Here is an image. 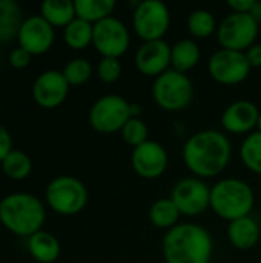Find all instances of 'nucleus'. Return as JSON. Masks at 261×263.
<instances>
[{"instance_id":"nucleus-13","label":"nucleus","mask_w":261,"mask_h":263,"mask_svg":"<svg viewBox=\"0 0 261 263\" xmlns=\"http://www.w3.org/2000/svg\"><path fill=\"white\" fill-rule=\"evenodd\" d=\"M131 163L137 176L152 180L160 177L166 171L168 153L158 142L148 140L143 145L134 148Z\"/></svg>"},{"instance_id":"nucleus-8","label":"nucleus","mask_w":261,"mask_h":263,"mask_svg":"<svg viewBox=\"0 0 261 263\" xmlns=\"http://www.w3.org/2000/svg\"><path fill=\"white\" fill-rule=\"evenodd\" d=\"M258 23L251 14H229L217 29V39L223 49L246 52L255 42Z\"/></svg>"},{"instance_id":"nucleus-1","label":"nucleus","mask_w":261,"mask_h":263,"mask_svg":"<svg viewBox=\"0 0 261 263\" xmlns=\"http://www.w3.org/2000/svg\"><path fill=\"white\" fill-rule=\"evenodd\" d=\"M229 139L215 129H205L195 133L183 146L185 165L197 177L218 176L231 160Z\"/></svg>"},{"instance_id":"nucleus-3","label":"nucleus","mask_w":261,"mask_h":263,"mask_svg":"<svg viewBox=\"0 0 261 263\" xmlns=\"http://www.w3.org/2000/svg\"><path fill=\"white\" fill-rule=\"evenodd\" d=\"M45 219V206L32 194L14 193L0 202V222L14 234L31 237L40 231Z\"/></svg>"},{"instance_id":"nucleus-11","label":"nucleus","mask_w":261,"mask_h":263,"mask_svg":"<svg viewBox=\"0 0 261 263\" xmlns=\"http://www.w3.org/2000/svg\"><path fill=\"white\" fill-rule=\"evenodd\" d=\"M208 69L215 82L222 85H237L248 79L251 65L245 52L222 48L211 55Z\"/></svg>"},{"instance_id":"nucleus-4","label":"nucleus","mask_w":261,"mask_h":263,"mask_svg":"<svg viewBox=\"0 0 261 263\" xmlns=\"http://www.w3.org/2000/svg\"><path fill=\"white\" fill-rule=\"evenodd\" d=\"M254 191L238 179H223L211 190V208L225 220H237L251 214L254 208Z\"/></svg>"},{"instance_id":"nucleus-10","label":"nucleus","mask_w":261,"mask_h":263,"mask_svg":"<svg viewBox=\"0 0 261 263\" xmlns=\"http://www.w3.org/2000/svg\"><path fill=\"white\" fill-rule=\"evenodd\" d=\"M129 42V31L122 20L106 17L94 23L92 45L103 57L118 59L128 51Z\"/></svg>"},{"instance_id":"nucleus-5","label":"nucleus","mask_w":261,"mask_h":263,"mask_svg":"<svg viewBox=\"0 0 261 263\" xmlns=\"http://www.w3.org/2000/svg\"><path fill=\"white\" fill-rule=\"evenodd\" d=\"M140 108L131 105L125 97L117 94H108L100 97L89 111L91 126L102 134H112L122 131L126 122L132 117H138Z\"/></svg>"},{"instance_id":"nucleus-19","label":"nucleus","mask_w":261,"mask_h":263,"mask_svg":"<svg viewBox=\"0 0 261 263\" xmlns=\"http://www.w3.org/2000/svg\"><path fill=\"white\" fill-rule=\"evenodd\" d=\"M23 22V11L15 0H0V43L18 37Z\"/></svg>"},{"instance_id":"nucleus-16","label":"nucleus","mask_w":261,"mask_h":263,"mask_svg":"<svg viewBox=\"0 0 261 263\" xmlns=\"http://www.w3.org/2000/svg\"><path fill=\"white\" fill-rule=\"evenodd\" d=\"M171 46L165 40L145 42L135 54L137 69L148 77H158L171 65Z\"/></svg>"},{"instance_id":"nucleus-35","label":"nucleus","mask_w":261,"mask_h":263,"mask_svg":"<svg viewBox=\"0 0 261 263\" xmlns=\"http://www.w3.org/2000/svg\"><path fill=\"white\" fill-rule=\"evenodd\" d=\"M246 59L251 65V68H260L261 66V45H252L246 52Z\"/></svg>"},{"instance_id":"nucleus-37","label":"nucleus","mask_w":261,"mask_h":263,"mask_svg":"<svg viewBox=\"0 0 261 263\" xmlns=\"http://www.w3.org/2000/svg\"><path fill=\"white\" fill-rule=\"evenodd\" d=\"M257 128H258V133H261V112L258 116V122H257Z\"/></svg>"},{"instance_id":"nucleus-31","label":"nucleus","mask_w":261,"mask_h":263,"mask_svg":"<svg viewBox=\"0 0 261 263\" xmlns=\"http://www.w3.org/2000/svg\"><path fill=\"white\" fill-rule=\"evenodd\" d=\"M122 63L118 59H111V57H103L97 66V74L98 79L105 83H114L120 79L122 76Z\"/></svg>"},{"instance_id":"nucleus-29","label":"nucleus","mask_w":261,"mask_h":263,"mask_svg":"<svg viewBox=\"0 0 261 263\" xmlns=\"http://www.w3.org/2000/svg\"><path fill=\"white\" fill-rule=\"evenodd\" d=\"M62 72H63L68 85L77 86V85H83L85 82L89 80V77L92 74V66L86 59H74L66 63V66L63 68Z\"/></svg>"},{"instance_id":"nucleus-33","label":"nucleus","mask_w":261,"mask_h":263,"mask_svg":"<svg viewBox=\"0 0 261 263\" xmlns=\"http://www.w3.org/2000/svg\"><path fill=\"white\" fill-rule=\"evenodd\" d=\"M11 146H12L11 136H9L8 129H6L5 126L0 125V165H2V162L5 160V157L12 151Z\"/></svg>"},{"instance_id":"nucleus-34","label":"nucleus","mask_w":261,"mask_h":263,"mask_svg":"<svg viewBox=\"0 0 261 263\" xmlns=\"http://www.w3.org/2000/svg\"><path fill=\"white\" fill-rule=\"evenodd\" d=\"M255 3H257L255 0H229L228 2L229 8L238 14H251Z\"/></svg>"},{"instance_id":"nucleus-15","label":"nucleus","mask_w":261,"mask_h":263,"mask_svg":"<svg viewBox=\"0 0 261 263\" xmlns=\"http://www.w3.org/2000/svg\"><path fill=\"white\" fill-rule=\"evenodd\" d=\"M20 48L26 49L31 55L46 52L54 43V26H51L42 15L26 18L18 32Z\"/></svg>"},{"instance_id":"nucleus-36","label":"nucleus","mask_w":261,"mask_h":263,"mask_svg":"<svg viewBox=\"0 0 261 263\" xmlns=\"http://www.w3.org/2000/svg\"><path fill=\"white\" fill-rule=\"evenodd\" d=\"M251 15H252V17L257 20V23L260 25L261 23V2H257V3H255V6H254V9H252Z\"/></svg>"},{"instance_id":"nucleus-22","label":"nucleus","mask_w":261,"mask_h":263,"mask_svg":"<svg viewBox=\"0 0 261 263\" xmlns=\"http://www.w3.org/2000/svg\"><path fill=\"white\" fill-rule=\"evenodd\" d=\"M40 9H42V17L51 26L66 28L77 17L74 2L71 0H45Z\"/></svg>"},{"instance_id":"nucleus-6","label":"nucleus","mask_w":261,"mask_h":263,"mask_svg":"<svg viewBox=\"0 0 261 263\" xmlns=\"http://www.w3.org/2000/svg\"><path fill=\"white\" fill-rule=\"evenodd\" d=\"M152 97L160 108L166 111H180L191 103L194 86L186 74L168 69L155 79Z\"/></svg>"},{"instance_id":"nucleus-24","label":"nucleus","mask_w":261,"mask_h":263,"mask_svg":"<svg viewBox=\"0 0 261 263\" xmlns=\"http://www.w3.org/2000/svg\"><path fill=\"white\" fill-rule=\"evenodd\" d=\"M180 211L171 199H160L152 203L149 210V220L154 227L162 230H171L177 227Z\"/></svg>"},{"instance_id":"nucleus-21","label":"nucleus","mask_w":261,"mask_h":263,"mask_svg":"<svg viewBox=\"0 0 261 263\" xmlns=\"http://www.w3.org/2000/svg\"><path fill=\"white\" fill-rule=\"evenodd\" d=\"M200 60V48L194 40L185 39L177 42L171 49L172 69L182 74L191 71Z\"/></svg>"},{"instance_id":"nucleus-18","label":"nucleus","mask_w":261,"mask_h":263,"mask_svg":"<svg viewBox=\"0 0 261 263\" xmlns=\"http://www.w3.org/2000/svg\"><path fill=\"white\" fill-rule=\"evenodd\" d=\"M228 237L237 250H251L260 240V227L255 219L246 216L229 223Z\"/></svg>"},{"instance_id":"nucleus-27","label":"nucleus","mask_w":261,"mask_h":263,"mask_svg":"<svg viewBox=\"0 0 261 263\" xmlns=\"http://www.w3.org/2000/svg\"><path fill=\"white\" fill-rule=\"evenodd\" d=\"M240 157L246 168L261 176V133H254L245 139L240 148Z\"/></svg>"},{"instance_id":"nucleus-28","label":"nucleus","mask_w":261,"mask_h":263,"mask_svg":"<svg viewBox=\"0 0 261 263\" xmlns=\"http://www.w3.org/2000/svg\"><path fill=\"white\" fill-rule=\"evenodd\" d=\"M217 28L214 15L206 9H197L188 17V29L197 39L209 37Z\"/></svg>"},{"instance_id":"nucleus-17","label":"nucleus","mask_w":261,"mask_h":263,"mask_svg":"<svg viewBox=\"0 0 261 263\" xmlns=\"http://www.w3.org/2000/svg\"><path fill=\"white\" fill-rule=\"evenodd\" d=\"M260 111L249 100H237L226 108L222 116V125L228 133L245 134L257 126Z\"/></svg>"},{"instance_id":"nucleus-25","label":"nucleus","mask_w":261,"mask_h":263,"mask_svg":"<svg viewBox=\"0 0 261 263\" xmlns=\"http://www.w3.org/2000/svg\"><path fill=\"white\" fill-rule=\"evenodd\" d=\"M92 32H94V25L75 17L63 32V39L66 45L72 49H83L89 43H92Z\"/></svg>"},{"instance_id":"nucleus-7","label":"nucleus","mask_w":261,"mask_h":263,"mask_svg":"<svg viewBox=\"0 0 261 263\" xmlns=\"http://www.w3.org/2000/svg\"><path fill=\"white\" fill-rule=\"evenodd\" d=\"M46 202L62 216H74L88 203V190L75 177L60 176L49 182L46 188Z\"/></svg>"},{"instance_id":"nucleus-26","label":"nucleus","mask_w":261,"mask_h":263,"mask_svg":"<svg viewBox=\"0 0 261 263\" xmlns=\"http://www.w3.org/2000/svg\"><path fill=\"white\" fill-rule=\"evenodd\" d=\"M2 170L8 177L14 180H22L29 176L32 170V162L23 151L12 149L2 162Z\"/></svg>"},{"instance_id":"nucleus-2","label":"nucleus","mask_w":261,"mask_h":263,"mask_svg":"<svg viewBox=\"0 0 261 263\" xmlns=\"http://www.w3.org/2000/svg\"><path fill=\"white\" fill-rule=\"evenodd\" d=\"M162 250L166 263H209L212 237L200 225L182 223L165 234Z\"/></svg>"},{"instance_id":"nucleus-14","label":"nucleus","mask_w":261,"mask_h":263,"mask_svg":"<svg viewBox=\"0 0 261 263\" xmlns=\"http://www.w3.org/2000/svg\"><path fill=\"white\" fill-rule=\"evenodd\" d=\"M69 85L62 71L48 69L42 72L32 85V97L43 108L62 105L68 96Z\"/></svg>"},{"instance_id":"nucleus-23","label":"nucleus","mask_w":261,"mask_h":263,"mask_svg":"<svg viewBox=\"0 0 261 263\" xmlns=\"http://www.w3.org/2000/svg\"><path fill=\"white\" fill-rule=\"evenodd\" d=\"M75 15L89 23H97L106 17H111V12L115 8L114 0H75Z\"/></svg>"},{"instance_id":"nucleus-9","label":"nucleus","mask_w":261,"mask_h":263,"mask_svg":"<svg viewBox=\"0 0 261 263\" xmlns=\"http://www.w3.org/2000/svg\"><path fill=\"white\" fill-rule=\"evenodd\" d=\"M171 15L165 3L158 0H146L137 3L132 25L140 39L145 42L162 40L169 28Z\"/></svg>"},{"instance_id":"nucleus-20","label":"nucleus","mask_w":261,"mask_h":263,"mask_svg":"<svg viewBox=\"0 0 261 263\" xmlns=\"http://www.w3.org/2000/svg\"><path fill=\"white\" fill-rule=\"evenodd\" d=\"M28 250L37 262L52 263L60 256V242L51 233L40 230L28 239Z\"/></svg>"},{"instance_id":"nucleus-12","label":"nucleus","mask_w":261,"mask_h":263,"mask_svg":"<svg viewBox=\"0 0 261 263\" xmlns=\"http://www.w3.org/2000/svg\"><path fill=\"white\" fill-rule=\"evenodd\" d=\"M171 200L183 216L203 214L211 206V190L205 182L195 177H188L175 183L171 193Z\"/></svg>"},{"instance_id":"nucleus-30","label":"nucleus","mask_w":261,"mask_h":263,"mask_svg":"<svg viewBox=\"0 0 261 263\" xmlns=\"http://www.w3.org/2000/svg\"><path fill=\"white\" fill-rule=\"evenodd\" d=\"M122 137L128 145L137 148V146L143 145L145 142H148V126L142 119L132 117L123 126Z\"/></svg>"},{"instance_id":"nucleus-32","label":"nucleus","mask_w":261,"mask_h":263,"mask_svg":"<svg viewBox=\"0 0 261 263\" xmlns=\"http://www.w3.org/2000/svg\"><path fill=\"white\" fill-rule=\"evenodd\" d=\"M29 62H31V54L26 49L20 48V46L12 49L11 54H9V63L17 69H22V68L28 66Z\"/></svg>"}]
</instances>
